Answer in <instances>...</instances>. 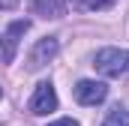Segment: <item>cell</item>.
I'll use <instances>...</instances> for the list:
<instances>
[{
	"label": "cell",
	"mask_w": 129,
	"mask_h": 126,
	"mask_svg": "<svg viewBox=\"0 0 129 126\" xmlns=\"http://www.w3.org/2000/svg\"><path fill=\"white\" fill-rule=\"evenodd\" d=\"M111 6V0H78L75 3V9H81V12H87V9H108Z\"/></svg>",
	"instance_id": "obj_8"
},
{
	"label": "cell",
	"mask_w": 129,
	"mask_h": 126,
	"mask_svg": "<svg viewBox=\"0 0 129 126\" xmlns=\"http://www.w3.org/2000/svg\"><path fill=\"white\" fill-rule=\"evenodd\" d=\"M27 27H30V21H15L9 27V33L0 36V63H12L15 60V51H18V39L15 36L27 33Z\"/></svg>",
	"instance_id": "obj_5"
},
{
	"label": "cell",
	"mask_w": 129,
	"mask_h": 126,
	"mask_svg": "<svg viewBox=\"0 0 129 126\" xmlns=\"http://www.w3.org/2000/svg\"><path fill=\"white\" fill-rule=\"evenodd\" d=\"M0 6H15V0H0Z\"/></svg>",
	"instance_id": "obj_10"
},
{
	"label": "cell",
	"mask_w": 129,
	"mask_h": 126,
	"mask_svg": "<svg viewBox=\"0 0 129 126\" xmlns=\"http://www.w3.org/2000/svg\"><path fill=\"white\" fill-rule=\"evenodd\" d=\"M48 126H78V120H72V117H60V120H54V123Z\"/></svg>",
	"instance_id": "obj_9"
},
{
	"label": "cell",
	"mask_w": 129,
	"mask_h": 126,
	"mask_svg": "<svg viewBox=\"0 0 129 126\" xmlns=\"http://www.w3.org/2000/svg\"><path fill=\"white\" fill-rule=\"evenodd\" d=\"M57 48H60L57 36H45V39H39V42L30 48V54H27V69H30V72H39L42 66H48V63L57 57Z\"/></svg>",
	"instance_id": "obj_2"
},
{
	"label": "cell",
	"mask_w": 129,
	"mask_h": 126,
	"mask_svg": "<svg viewBox=\"0 0 129 126\" xmlns=\"http://www.w3.org/2000/svg\"><path fill=\"white\" fill-rule=\"evenodd\" d=\"M105 96H108V87H105L102 81L84 78V81H78V84H75V99H78L81 105H99Z\"/></svg>",
	"instance_id": "obj_4"
},
{
	"label": "cell",
	"mask_w": 129,
	"mask_h": 126,
	"mask_svg": "<svg viewBox=\"0 0 129 126\" xmlns=\"http://www.w3.org/2000/svg\"><path fill=\"white\" fill-rule=\"evenodd\" d=\"M57 108V93H54V84L51 81H42V84H36V90L30 96V114H48V111H54Z\"/></svg>",
	"instance_id": "obj_3"
},
{
	"label": "cell",
	"mask_w": 129,
	"mask_h": 126,
	"mask_svg": "<svg viewBox=\"0 0 129 126\" xmlns=\"http://www.w3.org/2000/svg\"><path fill=\"white\" fill-rule=\"evenodd\" d=\"M33 15L42 18H63L66 15V0H33Z\"/></svg>",
	"instance_id": "obj_6"
},
{
	"label": "cell",
	"mask_w": 129,
	"mask_h": 126,
	"mask_svg": "<svg viewBox=\"0 0 129 126\" xmlns=\"http://www.w3.org/2000/svg\"><path fill=\"white\" fill-rule=\"evenodd\" d=\"M0 96H3V87H0Z\"/></svg>",
	"instance_id": "obj_11"
},
{
	"label": "cell",
	"mask_w": 129,
	"mask_h": 126,
	"mask_svg": "<svg viewBox=\"0 0 129 126\" xmlns=\"http://www.w3.org/2000/svg\"><path fill=\"white\" fill-rule=\"evenodd\" d=\"M102 126H129V111H126V108H120V105H114V108L105 114Z\"/></svg>",
	"instance_id": "obj_7"
},
{
	"label": "cell",
	"mask_w": 129,
	"mask_h": 126,
	"mask_svg": "<svg viewBox=\"0 0 129 126\" xmlns=\"http://www.w3.org/2000/svg\"><path fill=\"white\" fill-rule=\"evenodd\" d=\"M93 66L105 78H126L129 75V51L126 48H102L93 57Z\"/></svg>",
	"instance_id": "obj_1"
}]
</instances>
